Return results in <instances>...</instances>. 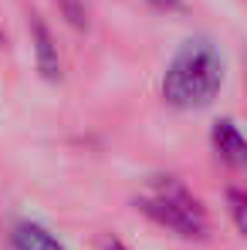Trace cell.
I'll list each match as a JSON object with an SVG mask.
<instances>
[{"mask_svg":"<svg viewBox=\"0 0 247 250\" xmlns=\"http://www.w3.org/2000/svg\"><path fill=\"white\" fill-rule=\"evenodd\" d=\"M224 88V54L210 38H190L180 44L163 75L166 105L193 112L206 108Z\"/></svg>","mask_w":247,"mask_h":250,"instance_id":"6da1fadb","label":"cell"},{"mask_svg":"<svg viewBox=\"0 0 247 250\" xmlns=\"http://www.w3.org/2000/svg\"><path fill=\"white\" fill-rule=\"evenodd\" d=\"M135 209L146 213L153 223L163 230L183 237V240H206L210 237V220L200 200L176 179V176H153L135 196Z\"/></svg>","mask_w":247,"mask_h":250,"instance_id":"7a4b0ae2","label":"cell"},{"mask_svg":"<svg viewBox=\"0 0 247 250\" xmlns=\"http://www.w3.org/2000/svg\"><path fill=\"white\" fill-rule=\"evenodd\" d=\"M210 139H213V149H217V156L224 163H230V166H237V169L247 163V142H244V135H241V128H237L234 119L213 122Z\"/></svg>","mask_w":247,"mask_h":250,"instance_id":"3957f363","label":"cell"},{"mask_svg":"<svg viewBox=\"0 0 247 250\" xmlns=\"http://www.w3.org/2000/svg\"><path fill=\"white\" fill-rule=\"evenodd\" d=\"M31 34H34V61L44 82H61V58H58V44L51 38V31L41 21H31Z\"/></svg>","mask_w":247,"mask_h":250,"instance_id":"277c9868","label":"cell"},{"mask_svg":"<svg viewBox=\"0 0 247 250\" xmlns=\"http://www.w3.org/2000/svg\"><path fill=\"white\" fill-rule=\"evenodd\" d=\"M10 247L14 250H65V244L41 223H31V220H21L14 223L10 230Z\"/></svg>","mask_w":247,"mask_h":250,"instance_id":"5b68a950","label":"cell"},{"mask_svg":"<svg viewBox=\"0 0 247 250\" xmlns=\"http://www.w3.org/2000/svg\"><path fill=\"white\" fill-rule=\"evenodd\" d=\"M227 200H230V213H234V223H237V230L244 233L247 230V213H244V196L237 193V189H230L227 193Z\"/></svg>","mask_w":247,"mask_h":250,"instance_id":"8992f818","label":"cell"},{"mask_svg":"<svg viewBox=\"0 0 247 250\" xmlns=\"http://www.w3.org/2000/svg\"><path fill=\"white\" fill-rule=\"evenodd\" d=\"M153 3H159V7H169V10H180V7H183L180 0H153Z\"/></svg>","mask_w":247,"mask_h":250,"instance_id":"52a82bcc","label":"cell"},{"mask_svg":"<svg viewBox=\"0 0 247 250\" xmlns=\"http://www.w3.org/2000/svg\"><path fill=\"white\" fill-rule=\"evenodd\" d=\"M105 250H125V244H122V240H115V237H112V240H105Z\"/></svg>","mask_w":247,"mask_h":250,"instance_id":"ba28073f","label":"cell"}]
</instances>
